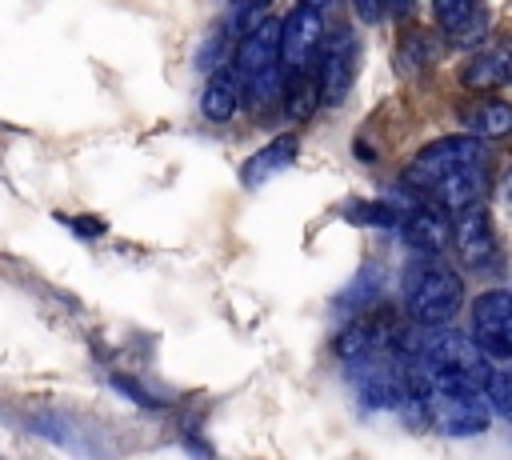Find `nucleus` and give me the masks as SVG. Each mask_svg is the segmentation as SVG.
<instances>
[{"mask_svg":"<svg viewBox=\"0 0 512 460\" xmlns=\"http://www.w3.org/2000/svg\"><path fill=\"white\" fill-rule=\"evenodd\" d=\"M424 420L448 436H476L488 428V396H480V380L432 372L424 388Z\"/></svg>","mask_w":512,"mask_h":460,"instance_id":"obj_1","label":"nucleus"},{"mask_svg":"<svg viewBox=\"0 0 512 460\" xmlns=\"http://www.w3.org/2000/svg\"><path fill=\"white\" fill-rule=\"evenodd\" d=\"M236 84L252 108H264L280 88V20L260 16L236 48Z\"/></svg>","mask_w":512,"mask_h":460,"instance_id":"obj_2","label":"nucleus"},{"mask_svg":"<svg viewBox=\"0 0 512 460\" xmlns=\"http://www.w3.org/2000/svg\"><path fill=\"white\" fill-rule=\"evenodd\" d=\"M404 300H408V312H412L416 324L440 328V324H448L460 312V304H464V280L452 268L424 264V268L408 272Z\"/></svg>","mask_w":512,"mask_h":460,"instance_id":"obj_3","label":"nucleus"},{"mask_svg":"<svg viewBox=\"0 0 512 460\" xmlns=\"http://www.w3.org/2000/svg\"><path fill=\"white\" fill-rule=\"evenodd\" d=\"M476 164H484L480 140H472V136H444V140L428 144V148L404 168V180H408L412 188L428 192V188H436L440 180H448L452 172L476 168Z\"/></svg>","mask_w":512,"mask_h":460,"instance_id":"obj_4","label":"nucleus"},{"mask_svg":"<svg viewBox=\"0 0 512 460\" xmlns=\"http://www.w3.org/2000/svg\"><path fill=\"white\" fill-rule=\"evenodd\" d=\"M316 96L336 108L348 88H352V68H356V36L348 28H332L328 36H320L316 48Z\"/></svg>","mask_w":512,"mask_h":460,"instance_id":"obj_5","label":"nucleus"},{"mask_svg":"<svg viewBox=\"0 0 512 460\" xmlns=\"http://www.w3.org/2000/svg\"><path fill=\"white\" fill-rule=\"evenodd\" d=\"M420 360L432 368V372H452V376H468V380H480L484 384V352L476 348L472 336L464 332H436L428 340H420Z\"/></svg>","mask_w":512,"mask_h":460,"instance_id":"obj_6","label":"nucleus"},{"mask_svg":"<svg viewBox=\"0 0 512 460\" xmlns=\"http://www.w3.org/2000/svg\"><path fill=\"white\" fill-rule=\"evenodd\" d=\"M472 340L484 356L512 360V292H484L472 312Z\"/></svg>","mask_w":512,"mask_h":460,"instance_id":"obj_7","label":"nucleus"},{"mask_svg":"<svg viewBox=\"0 0 512 460\" xmlns=\"http://www.w3.org/2000/svg\"><path fill=\"white\" fill-rule=\"evenodd\" d=\"M324 24H320V8L300 4L288 12V20L280 24V68L284 72H308L320 48Z\"/></svg>","mask_w":512,"mask_h":460,"instance_id":"obj_8","label":"nucleus"},{"mask_svg":"<svg viewBox=\"0 0 512 460\" xmlns=\"http://www.w3.org/2000/svg\"><path fill=\"white\" fill-rule=\"evenodd\" d=\"M380 348L364 352V356H352V384L360 388L364 404L372 408H400L404 400V368L392 364V360H380L376 356Z\"/></svg>","mask_w":512,"mask_h":460,"instance_id":"obj_9","label":"nucleus"},{"mask_svg":"<svg viewBox=\"0 0 512 460\" xmlns=\"http://www.w3.org/2000/svg\"><path fill=\"white\" fill-rule=\"evenodd\" d=\"M452 240H456V252L468 268L484 272L492 260H496V236H492V220L484 212L480 200L464 204L452 212Z\"/></svg>","mask_w":512,"mask_h":460,"instance_id":"obj_10","label":"nucleus"},{"mask_svg":"<svg viewBox=\"0 0 512 460\" xmlns=\"http://www.w3.org/2000/svg\"><path fill=\"white\" fill-rule=\"evenodd\" d=\"M296 160V136H276L272 144H264L256 156H248L244 160V168H240V180L248 184V188H256V184H264V180H272L276 172H288V164Z\"/></svg>","mask_w":512,"mask_h":460,"instance_id":"obj_11","label":"nucleus"},{"mask_svg":"<svg viewBox=\"0 0 512 460\" xmlns=\"http://www.w3.org/2000/svg\"><path fill=\"white\" fill-rule=\"evenodd\" d=\"M400 232H404V240H408L416 252H440V248L448 244V220H444V212L432 208V204L408 212L404 224H400Z\"/></svg>","mask_w":512,"mask_h":460,"instance_id":"obj_12","label":"nucleus"},{"mask_svg":"<svg viewBox=\"0 0 512 460\" xmlns=\"http://www.w3.org/2000/svg\"><path fill=\"white\" fill-rule=\"evenodd\" d=\"M428 196L436 200V208H448V212H456V208L480 200V196H484V164L452 172L448 180H440L436 188H428Z\"/></svg>","mask_w":512,"mask_h":460,"instance_id":"obj_13","label":"nucleus"},{"mask_svg":"<svg viewBox=\"0 0 512 460\" xmlns=\"http://www.w3.org/2000/svg\"><path fill=\"white\" fill-rule=\"evenodd\" d=\"M236 104H240V84H236V72L216 68V72H212V80H208V88H204V96H200L204 116H208V120H216V124H224V120L236 112Z\"/></svg>","mask_w":512,"mask_h":460,"instance_id":"obj_14","label":"nucleus"},{"mask_svg":"<svg viewBox=\"0 0 512 460\" xmlns=\"http://www.w3.org/2000/svg\"><path fill=\"white\" fill-rule=\"evenodd\" d=\"M508 80H512V52L508 48H484L464 68L468 88H496V84H508Z\"/></svg>","mask_w":512,"mask_h":460,"instance_id":"obj_15","label":"nucleus"},{"mask_svg":"<svg viewBox=\"0 0 512 460\" xmlns=\"http://www.w3.org/2000/svg\"><path fill=\"white\" fill-rule=\"evenodd\" d=\"M468 128L476 136H508L512 132V104L504 100H484L468 112Z\"/></svg>","mask_w":512,"mask_h":460,"instance_id":"obj_16","label":"nucleus"},{"mask_svg":"<svg viewBox=\"0 0 512 460\" xmlns=\"http://www.w3.org/2000/svg\"><path fill=\"white\" fill-rule=\"evenodd\" d=\"M480 388H484L488 404H492L504 420H512V364H504V368H488Z\"/></svg>","mask_w":512,"mask_h":460,"instance_id":"obj_17","label":"nucleus"},{"mask_svg":"<svg viewBox=\"0 0 512 460\" xmlns=\"http://www.w3.org/2000/svg\"><path fill=\"white\" fill-rule=\"evenodd\" d=\"M336 348H340V356H344V360H352V356H364V352L380 348V336L372 332V324H352V328L336 340Z\"/></svg>","mask_w":512,"mask_h":460,"instance_id":"obj_18","label":"nucleus"},{"mask_svg":"<svg viewBox=\"0 0 512 460\" xmlns=\"http://www.w3.org/2000/svg\"><path fill=\"white\" fill-rule=\"evenodd\" d=\"M476 8H480L476 0H436V16H440V24H444L448 32H452L460 20H468Z\"/></svg>","mask_w":512,"mask_h":460,"instance_id":"obj_19","label":"nucleus"},{"mask_svg":"<svg viewBox=\"0 0 512 460\" xmlns=\"http://www.w3.org/2000/svg\"><path fill=\"white\" fill-rule=\"evenodd\" d=\"M380 296V284H376V272H360V280L348 288V308H364V304H372Z\"/></svg>","mask_w":512,"mask_h":460,"instance_id":"obj_20","label":"nucleus"},{"mask_svg":"<svg viewBox=\"0 0 512 460\" xmlns=\"http://www.w3.org/2000/svg\"><path fill=\"white\" fill-rule=\"evenodd\" d=\"M352 8H356V16H360L364 24H376V20L388 12V0H352Z\"/></svg>","mask_w":512,"mask_h":460,"instance_id":"obj_21","label":"nucleus"},{"mask_svg":"<svg viewBox=\"0 0 512 460\" xmlns=\"http://www.w3.org/2000/svg\"><path fill=\"white\" fill-rule=\"evenodd\" d=\"M76 232H100V220H76Z\"/></svg>","mask_w":512,"mask_h":460,"instance_id":"obj_22","label":"nucleus"},{"mask_svg":"<svg viewBox=\"0 0 512 460\" xmlns=\"http://www.w3.org/2000/svg\"><path fill=\"white\" fill-rule=\"evenodd\" d=\"M304 4H312V8H328L332 0H304Z\"/></svg>","mask_w":512,"mask_h":460,"instance_id":"obj_23","label":"nucleus"}]
</instances>
